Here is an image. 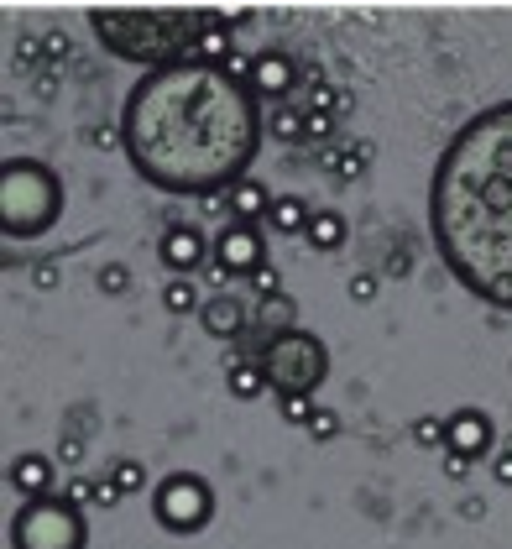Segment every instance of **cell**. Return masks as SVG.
<instances>
[{
  "instance_id": "24",
  "label": "cell",
  "mask_w": 512,
  "mask_h": 549,
  "mask_svg": "<svg viewBox=\"0 0 512 549\" xmlns=\"http://www.w3.org/2000/svg\"><path fill=\"white\" fill-rule=\"evenodd\" d=\"M277 414H283L288 424H298V429H309L314 414H319V403L309 393H283V398H277Z\"/></svg>"
},
{
  "instance_id": "37",
  "label": "cell",
  "mask_w": 512,
  "mask_h": 549,
  "mask_svg": "<svg viewBox=\"0 0 512 549\" xmlns=\"http://www.w3.org/2000/svg\"><path fill=\"white\" fill-rule=\"evenodd\" d=\"M32 283H37V288H58V262H42V267L32 272Z\"/></svg>"
},
{
  "instance_id": "14",
  "label": "cell",
  "mask_w": 512,
  "mask_h": 549,
  "mask_svg": "<svg viewBox=\"0 0 512 549\" xmlns=\"http://www.w3.org/2000/svg\"><path fill=\"white\" fill-rule=\"evenodd\" d=\"M11 492H21V502L53 497V461L42 450H21L11 461Z\"/></svg>"
},
{
  "instance_id": "11",
  "label": "cell",
  "mask_w": 512,
  "mask_h": 549,
  "mask_svg": "<svg viewBox=\"0 0 512 549\" xmlns=\"http://www.w3.org/2000/svg\"><path fill=\"white\" fill-rule=\"evenodd\" d=\"M445 424H450L445 450L465 455L471 466L497 455V424H492V414H481V408H455V414H445Z\"/></svg>"
},
{
  "instance_id": "15",
  "label": "cell",
  "mask_w": 512,
  "mask_h": 549,
  "mask_svg": "<svg viewBox=\"0 0 512 549\" xmlns=\"http://www.w3.org/2000/svg\"><path fill=\"white\" fill-rule=\"evenodd\" d=\"M225 204H230V220L267 225V215H272V189H267V183H256V178H241L236 189L225 194Z\"/></svg>"
},
{
  "instance_id": "1",
  "label": "cell",
  "mask_w": 512,
  "mask_h": 549,
  "mask_svg": "<svg viewBox=\"0 0 512 549\" xmlns=\"http://www.w3.org/2000/svg\"><path fill=\"white\" fill-rule=\"evenodd\" d=\"M115 126L136 178L178 199L230 194L241 178H251L256 147L267 136V116L251 84L230 68H204L194 58L136 79Z\"/></svg>"
},
{
  "instance_id": "30",
  "label": "cell",
  "mask_w": 512,
  "mask_h": 549,
  "mask_svg": "<svg viewBox=\"0 0 512 549\" xmlns=\"http://www.w3.org/2000/svg\"><path fill=\"white\" fill-rule=\"evenodd\" d=\"M63 497L74 502V508H89V502H95V482H84V476H68V487H63Z\"/></svg>"
},
{
  "instance_id": "32",
  "label": "cell",
  "mask_w": 512,
  "mask_h": 549,
  "mask_svg": "<svg viewBox=\"0 0 512 549\" xmlns=\"http://www.w3.org/2000/svg\"><path fill=\"white\" fill-rule=\"evenodd\" d=\"M115 502H121V487H115V476L105 471L95 482V508H115Z\"/></svg>"
},
{
  "instance_id": "20",
  "label": "cell",
  "mask_w": 512,
  "mask_h": 549,
  "mask_svg": "<svg viewBox=\"0 0 512 549\" xmlns=\"http://www.w3.org/2000/svg\"><path fill=\"white\" fill-rule=\"evenodd\" d=\"M162 309H168V314H199L204 309V299H199V283L194 278H168V283H162Z\"/></svg>"
},
{
  "instance_id": "16",
  "label": "cell",
  "mask_w": 512,
  "mask_h": 549,
  "mask_svg": "<svg viewBox=\"0 0 512 549\" xmlns=\"http://www.w3.org/2000/svg\"><path fill=\"white\" fill-rule=\"evenodd\" d=\"M366 163H371V142H335V147L319 152V168L335 183H356L366 173Z\"/></svg>"
},
{
  "instance_id": "21",
  "label": "cell",
  "mask_w": 512,
  "mask_h": 549,
  "mask_svg": "<svg viewBox=\"0 0 512 549\" xmlns=\"http://www.w3.org/2000/svg\"><path fill=\"white\" fill-rule=\"evenodd\" d=\"M304 116L309 110L304 105H277L272 116H267V136H277V142H304Z\"/></svg>"
},
{
  "instance_id": "22",
  "label": "cell",
  "mask_w": 512,
  "mask_h": 549,
  "mask_svg": "<svg viewBox=\"0 0 512 549\" xmlns=\"http://www.w3.org/2000/svg\"><path fill=\"white\" fill-rule=\"evenodd\" d=\"M445 440H450L445 414H418V419H413V445H424V450H445Z\"/></svg>"
},
{
  "instance_id": "5",
  "label": "cell",
  "mask_w": 512,
  "mask_h": 549,
  "mask_svg": "<svg viewBox=\"0 0 512 549\" xmlns=\"http://www.w3.org/2000/svg\"><path fill=\"white\" fill-rule=\"evenodd\" d=\"M256 361H262L267 372V387L277 398L283 393H319L324 377H330V346L314 335V330H283V335H267L262 351H256Z\"/></svg>"
},
{
  "instance_id": "3",
  "label": "cell",
  "mask_w": 512,
  "mask_h": 549,
  "mask_svg": "<svg viewBox=\"0 0 512 549\" xmlns=\"http://www.w3.org/2000/svg\"><path fill=\"white\" fill-rule=\"evenodd\" d=\"M89 27L110 58L136 68H173L194 53L204 32V11L194 6H89Z\"/></svg>"
},
{
  "instance_id": "10",
  "label": "cell",
  "mask_w": 512,
  "mask_h": 549,
  "mask_svg": "<svg viewBox=\"0 0 512 549\" xmlns=\"http://www.w3.org/2000/svg\"><path fill=\"white\" fill-rule=\"evenodd\" d=\"M157 257H162V267H168L173 278H194V272L215 257V241H209L199 225L178 220V225H168V231L157 236Z\"/></svg>"
},
{
  "instance_id": "12",
  "label": "cell",
  "mask_w": 512,
  "mask_h": 549,
  "mask_svg": "<svg viewBox=\"0 0 512 549\" xmlns=\"http://www.w3.org/2000/svg\"><path fill=\"white\" fill-rule=\"evenodd\" d=\"M251 314L256 309H246L236 293H209L204 309H199V325H204V335L225 340V346H241V340L251 335Z\"/></svg>"
},
{
  "instance_id": "38",
  "label": "cell",
  "mask_w": 512,
  "mask_h": 549,
  "mask_svg": "<svg viewBox=\"0 0 512 549\" xmlns=\"http://www.w3.org/2000/svg\"><path fill=\"white\" fill-rule=\"evenodd\" d=\"M408 267H413V257H408V251H392V257H387V278H403Z\"/></svg>"
},
{
  "instance_id": "29",
  "label": "cell",
  "mask_w": 512,
  "mask_h": 549,
  "mask_svg": "<svg viewBox=\"0 0 512 549\" xmlns=\"http://www.w3.org/2000/svg\"><path fill=\"white\" fill-rule=\"evenodd\" d=\"M126 288H131V272L121 262H105L100 267V293H126Z\"/></svg>"
},
{
  "instance_id": "34",
  "label": "cell",
  "mask_w": 512,
  "mask_h": 549,
  "mask_svg": "<svg viewBox=\"0 0 512 549\" xmlns=\"http://www.w3.org/2000/svg\"><path fill=\"white\" fill-rule=\"evenodd\" d=\"M492 482L497 487H512V450H497L492 455Z\"/></svg>"
},
{
  "instance_id": "36",
  "label": "cell",
  "mask_w": 512,
  "mask_h": 549,
  "mask_svg": "<svg viewBox=\"0 0 512 549\" xmlns=\"http://www.w3.org/2000/svg\"><path fill=\"white\" fill-rule=\"evenodd\" d=\"M465 471H471V461L455 455V450H445V476H450V482H465Z\"/></svg>"
},
{
  "instance_id": "33",
  "label": "cell",
  "mask_w": 512,
  "mask_h": 549,
  "mask_svg": "<svg viewBox=\"0 0 512 549\" xmlns=\"http://www.w3.org/2000/svg\"><path fill=\"white\" fill-rule=\"evenodd\" d=\"M42 48H48V42H42V37H21V42H16V68H32Z\"/></svg>"
},
{
  "instance_id": "8",
  "label": "cell",
  "mask_w": 512,
  "mask_h": 549,
  "mask_svg": "<svg viewBox=\"0 0 512 549\" xmlns=\"http://www.w3.org/2000/svg\"><path fill=\"white\" fill-rule=\"evenodd\" d=\"M267 257V225H246V220H225L215 236V272L220 278H251Z\"/></svg>"
},
{
  "instance_id": "39",
  "label": "cell",
  "mask_w": 512,
  "mask_h": 549,
  "mask_svg": "<svg viewBox=\"0 0 512 549\" xmlns=\"http://www.w3.org/2000/svg\"><path fill=\"white\" fill-rule=\"evenodd\" d=\"M58 455H63V461H79V455H84L79 434H68V429H63V445H58Z\"/></svg>"
},
{
  "instance_id": "28",
  "label": "cell",
  "mask_w": 512,
  "mask_h": 549,
  "mask_svg": "<svg viewBox=\"0 0 512 549\" xmlns=\"http://www.w3.org/2000/svg\"><path fill=\"white\" fill-rule=\"evenodd\" d=\"M309 434H314L319 445L340 440V414H335V408H319V414H314V424H309Z\"/></svg>"
},
{
  "instance_id": "23",
  "label": "cell",
  "mask_w": 512,
  "mask_h": 549,
  "mask_svg": "<svg viewBox=\"0 0 512 549\" xmlns=\"http://www.w3.org/2000/svg\"><path fill=\"white\" fill-rule=\"evenodd\" d=\"M110 476H115V487H121V497H131V492H147V466H142V461H131V455H121V461H110Z\"/></svg>"
},
{
  "instance_id": "25",
  "label": "cell",
  "mask_w": 512,
  "mask_h": 549,
  "mask_svg": "<svg viewBox=\"0 0 512 549\" xmlns=\"http://www.w3.org/2000/svg\"><path fill=\"white\" fill-rule=\"evenodd\" d=\"M304 110H309V105H304ZM335 131H340L335 116H319V110H309V116H304V142H319V152L335 147Z\"/></svg>"
},
{
  "instance_id": "17",
  "label": "cell",
  "mask_w": 512,
  "mask_h": 549,
  "mask_svg": "<svg viewBox=\"0 0 512 549\" xmlns=\"http://www.w3.org/2000/svg\"><path fill=\"white\" fill-rule=\"evenodd\" d=\"M314 220V204L304 194H277L272 199V215H267V231L272 236H304Z\"/></svg>"
},
{
  "instance_id": "31",
  "label": "cell",
  "mask_w": 512,
  "mask_h": 549,
  "mask_svg": "<svg viewBox=\"0 0 512 549\" xmlns=\"http://www.w3.org/2000/svg\"><path fill=\"white\" fill-rule=\"evenodd\" d=\"M89 147H100V152L126 147V142H121V126H110V121H105V126H95V131H89Z\"/></svg>"
},
{
  "instance_id": "18",
  "label": "cell",
  "mask_w": 512,
  "mask_h": 549,
  "mask_svg": "<svg viewBox=\"0 0 512 549\" xmlns=\"http://www.w3.org/2000/svg\"><path fill=\"white\" fill-rule=\"evenodd\" d=\"M304 241H309L314 251H340L345 241H351V225H345V215H340V210H314Z\"/></svg>"
},
{
  "instance_id": "26",
  "label": "cell",
  "mask_w": 512,
  "mask_h": 549,
  "mask_svg": "<svg viewBox=\"0 0 512 549\" xmlns=\"http://www.w3.org/2000/svg\"><path fill=\"white\" fill-rule=\"evenodd\" d=\"M246 283H251V293H256V299H277V293H283V272H277L272 262H262V267H256Z\"/></svg>"
},
{
  "instance_id": "2",
  "label": "cell",
  "mask_w": 512,
  "mask_h": 549,
  "mask_svg": "<svg viewBox=\"0 0 512 549\" xmlns=\"http://www.w3.org/2000/svg\"><path fill=\"white\" fill-rule=\"evenodd\" d=\"M429 241L471 299L512 314V100L476 110L439 152Z\"/></svg>"
},
{
  "instance_id": "35",
  "label": "cell",
  "mask_w": 512,
  "mask_h": 549,
  "mask_svg": "<svg viewBox=\"0 0 512 549\" xmlns=\"http://www.w3.org/2000/svg\"><path fill=\"white\" fill-rule=\"evenodd\" d=\"M42 42H48V58H53V63H63V58H74V42H68L63 32H48V37H42Z\"/></svg>"
},
{
  "instance_id": "27",
  "label": "cell",
  "mask_w": 512,
  "mask_h": 549,
  "mask_svg": "<svg viewBox=\"0 0 512 549\" xmlns=\"http://www.w3.org/2000/svg\"><path fill=\"white\" fill-rule=\"evenodd\" d=\"M377 288H382V278H377V272H356V278L345 283V293H351V304H371V299H377Z\"/></svg>"
},
{
  "instance_id": "40",
  "label": "cell",
  "mask_w": 512,
  "mask_h": 549,
  "mask_svg": "<svg viewBox=\"0 0 512 549\" xmlns=\"http://www.w3.org/2000/svg\"><path fill=\"white\" fill-rule=\"evenodd\" d=\"M460 513H465V518H481V513H486V502H481V497H465V502H460Z\"/></svg>"
},
{
  "instance_id": "6",
  "label": "cell",
  "mask_w": 512,
  "mask_h": 549,
  "mask_svg": "<svg viewBox=\"0 0 512 549\" xmlns=\"http://www.w3.org/2000/svg\"><path fill=\"white\" fill-rule=\"evenodd\" d=\"M11 549H89V518L63 492L21 502L11 513Z\"/></svg>"
},
{
  "instance_id": "7",
  "label": "cell",
  "mask_w": 512,
  "mask_h": 549,
  "mask_svg": "<svg viewBox=\"0 0 512 549\" xmlns=\"http://www.w3.org/2000/svg\"><path fill=\"white\" fill-rule=\"evenodd\" d=\"M152 518L178 539L204 534L209 518H215V487H209L199 471H168L152 487Z\"/></svg>"
},
{
  "instance_id": "13",
  "label": "cell",
  "mask_w": 512,
  "mask_h": 549,
  "mask_svg": "<svg viewBox=\"0 0 512 549\" xmlns=\"http://www.w3.org/2000/svg\"><path fill=\"white\" fill-rule=\"evenodd\" d=\"M189 58L204 63V68H230L236 63V21H230L225 11H204V32H199Z\"/></svg>"
},
{
  "instance_id": "9",
  "label": "cell",
  "mask_w": 512,
  "mask_h": 549,
  "mask_svg": "<svg viewBox=\"0 0 512 549\" xmlns=\"http://www.w3.org/2000/svg\"><path fill=\"white\" fill-rule=\"evenodd\" d=\"M246 84H251L256 100H267L277 110V105H293L298 84H304V68H298V58L283 53V48H262V53H251V79Z\"/></svg>"
},
{
  "instance_id": "4",
  "label": "cell",
  "mask_w": 512,
  "mask_h": 549,
  "mask_svg": "<svg viewBox=\"0 0 512 549\" xmlns=\"http://www.w3.org/2000/svg\"><path fill=\"white\" fill-rule=\"evenodd\" d=\"M63 220V178L42 157L0 163V231L6 241H42Z\"/></svg>"
},
{
  "instance_id": "19",
  "label": "cell",
  "mask_w": 512,
  "mask_h": 549,
  "mask_svg": "<svg viewBox=\"0 0 512 549\" xmlns=\"http://www.w3.org/2000/svg\"><path fill=\"white\" fill-rule=\"evenodd\" d=\"M251 325L262 335H283V330H298V304L288 299V293H277V299H262L251 314Z\"/></svg>"
}]
</instances>
